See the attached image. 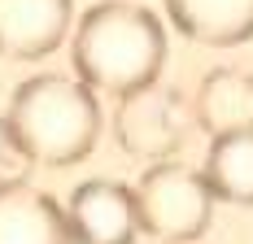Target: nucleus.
Listing matches in <instances>:
<instances>
[{
  "mask_svg": "<svg viewBox=\"0 0 253 244\" xmlns=\"http://www.w3.org/2000/svg\"><path fill=\"white\" fill-rule=\"evenodd\" d=\"M205 179L218 201L253 205V131L214 135L205 153Z\"/></svg>",
  "mask_w": 253,
  "mask_h": 244,
  "instance_id": "obj_10",
  "label": "nucleus"
},
{
  "mask_svg": "<svg viewBox=\"0 0 253 244\" xmlns=\"http://www.w3.org/2000/svg\"><path fill=\"white\" fill-rule=\"evenodd\" d=\"M75 74L109 96H126L157 83L166 66V26L144 4L101 0L79 18L70 35Z\"/></svg>",
  "mask_w": 253,
  "mask_h": 244,
  "instance_id": "obj_1",
  "label": "nucleus"
},
{
  "mask_svg": "<svg viewBox=\"0 0 253 244\" xmlns=\"http://www.w3.org/2000/svg\"><path fill=\"white\" fill-rule=\"evenodd\" d=\"M166 18L179 35L210 48L253 40V0H166Z\"/></svg>",
  "mask_w": 253,
  "mask_h": 244,
  "instance_id": "obj_9",
  "label": "nucleus"
},
{
  "mask_svg": "<svg viewBox=\"0 0 253 244\" xmlns=\"http://www.w3.org/2000/svg\"><path fill=\"white\" fill-rule=\"evenodd\" d=\"M18 148H13V135H9V122L0 118V166H4V157H13Z\"/></svg>",
  "mask_w": 253,
  "mask_h": 244,
  "instance_id": "obj_11",
  "label": "nucleus"
},
{
  "mask_svg": "<svg viewBox=\"0 0 253 244\" xmlns=\"http://www.w3.org/2000/svg\"><path fill=\"white\" fill-rule=\"evenodd\" d=\"M0 244H75L70 218L48 192L0 179Z\"/></svg>",
  "mask_w": 253,
  "mask_h": 244,
  "instance_id": "obj_7",
  "label": "nucleus"
},
{
  "mask_svg": "<svg viewBox=\"0 0 253 244\" xmlns=\"http://www.w3.org/2000/svg\"><path fill=\"white\" fill-rule=\"evenodd\" d=\"M192 105L183 100V92L149 83L140 92H126L114 105V140L131 157H149V162H166L170 153H179V144L188 140L192 126Z\"/></svg>",
  "mask_w": 253,
  "mask_h": 244,
  "instance_id": "obj_4",
  "label": "nucleus"
},
{
  "mask_svg": "<svg viewBox=\"0 0 253 244\" xmlns=\"http://www.w3.org/2000/svg\"><path fill=\"white\" fill-rule=\"evenodd\" d=\"M214 188L205 170H192L183 162H153L135 183V205H140V231L166 244L197 240L210 218H214Z\"/></svg>",
  "mask_w": 253,
  "mask_h": 244,
  "instance_id": "obj_3",
  "label": "nucleus"
},
{
  "mask_svg": "<svg viewBox=\"0 0 253 244\" xmlns=\"http://www.w3.org/2000/svg\"><path fill=\"white\" fill-rule=\"evenodd\" d=\"M192 118L205 135H231V131H253V74L236 66H218L197 83L192 96Z\"/></svg>",
  "mask_w": 253,
  "mask_h": 244,
  "instance_id": "obj_8",
  "label": "nucleus"
},
{
  "mask_svg": "<svg viewBox=\"0 0 253 244\" xmlns=\"http://www.w3.org/2000/svg\"><path fill=\"white\" fill-rule=\"evenodd\" d=\"M75 18V0H0V57L40 61L57 52Z\"/></svg>",
  "mask_w": 253,
  "mask_h": 244,
  "instance_id": "obj_6",
  "label": "nucleus"
},
{
  "mask_svg": "<svg viewBox=\"0 0 253 244\" xmlns=\"http://www.w3.org/2000/svg\"><path fill=\"white\" fill-rule=\"evenodd\" d=\"M4 122H9L18 157L57 170V166L83 162L96 148L105 118H101L96 87H87L83 79L35 74V79H22L13 87Z\"/></svg>",
  "mask_w": 253,
  "mask_h": 244,
  "instance_id": "obj_2",
  "label": "nucleus"
},
{
  "mask_svg": "<svg viewBox=\"0 0 253 244\" xmlns=\"http://www.w3.org/2000/svg\"><path fill=\"white\" fill-rule=\"evenodd\" d=\"M70 240L75 244H135L140 236V205L135 188L118 179H87L70 192L66 205Z\"/></svg>",
  "mask_w": 253,
  "mask_h": 244,
  "instance_id": "obj_5",
  "label": "nucleus"
}]
</instances>
